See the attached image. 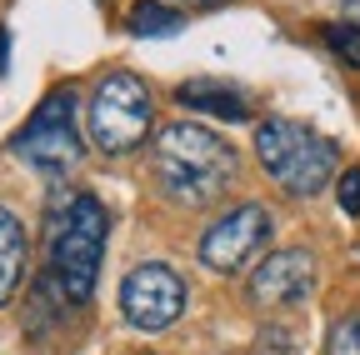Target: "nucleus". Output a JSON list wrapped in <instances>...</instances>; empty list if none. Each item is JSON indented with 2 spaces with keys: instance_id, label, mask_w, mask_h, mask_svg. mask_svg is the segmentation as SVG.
<instances>
[{
  "instance_id": "obj_11",
  "label": "nucleus",
  "mask_w": 360,
  "mask_h": 355,
  "mask_svg": "<svg viewBox=\"0 0 360 355\" xmlns=\"http://www.w3.org/2000/svg\"><path fill=\"white\" fill-rule=\"evenodd\" d=\"M125 30L135 40H160V35L186 30V15H180L175 6H165V0H135V6L125 11Z\"/></svg>"
},
{
  "instance_id": "obj_6",
  "label": "nucleus",
  "mask_w": 360,
  "mask_h": 355,
  "mask_svg": "<svg viewBox=\"0 0 360 355\" xmlns=\"http://www.w3.org/2000/svg\"><path fill=\"white\" fill-rule=\"evenodd\" d=\"M270 231H276L270 226V210L255 205V200H240V205H231L225 215L210 220V231L200 235V260L210 265V271L231 276V271H240L245 260H255L265 250Z\"/></svg>"
},
{
  "instance_id": "obj_7",
  "label": "nucleus",
  "mask_w": 360,
  "mask_h": 355,
  "mask_svg": "<svg viewBox=\"0 0 360 355\" xmlns=\"http://www.w3.org/2000/svg\"><path fill=\"white\" fill-rule=\"evenodd\" d=\"M120 310L135 330H170L186 310V280H180L170 265L160 260H146L135 265L120 285Z\"/></svg>"
},
{
  "instance_id": "obj_13",
  "label": "nucleus",
  "mask_w": 360,
  "mask_h": 355,
  "mask_svg": "<svg viewBox=\"0 0 360 355\" xmlns=\"http://www.w3.org/2000/svg\"><path fill=\"white\" fill-rule=\"evenodd\" d=\"M326 355H360V310H345V316L330 321Z\"/></svg>"
},
{
  "instance_id": "obj_12",
  "label": "nucleus",
  "mask_w": 360,
  "mask_h": 355,
  "mask_svg": "<svg viewBox=\"0 0 360 355\" xmlns=\"http://www.w3.org/2000/svg\"><path fill=\"white\" fill-rule=\"evenodd\" d=\"M321 40L330 46V56H340L350 70H360V25L355 20H335V25H321Z\"/></svg>"
},
{
  "instance_id": "obj_14",
  "label": "nucleus",
  "mask_w": 360,
  "mask_h": 355,
  "mask_svg": "<svg viewBox=\"0 0 360 355\" xmlns=\"http://www.w3.org/2000/svg\"><path fill=\"white\" fill-rule=\"evenodd\" d=\"M335 205L345 215H360V165H350L340 181H335Z\"/></svg>"
},
{
  "instance_id": "obj_16",
  "label": "nucleus",
  "mask_w": 360,
  "mask_h": 355,
  "mask_svg": "<svg viewBox=\"0 0 360 355\" xmlns=\"http://www.w3.org/2000/svg\"><path fill=\"white\" fill-rule=\"evenodd\" d=\"M165 6H195V11H210V6H225V0H165Z\"/></svg>"
},
{
  "instance_id": "obj_3",
  "label": "nucleus",
  "mask_w": 360,
  "mask_h": 355,
  "mask_svg": "<svg viewBox=\"0 0 360 355\" xmlns=\"http://www.w3.org/2000/svg\"><path fill=\"white\" fill-rule=\"evenodd\" d=\"M255 155H260V170L295 200L321 195L335 175V160H340L335 141L300 125V120H265L255 130Z\"/></svg>"
},
{
  "instance_id": "obj_4",
  "label": "nucleus",
  "mask_w": 360,
  "mask_h": 355,
  "mask_svg": "<svg viewBox=\"0 0 360 355\" xmlns=\"http://www.w3.org/2000/svg\"><path fill=\"white\" fill-rule=\"evenodd\" d=\"M85 125H90V141H96L105 155L135 150L155 125V101L146 91V80L130 75V70H110L105 80H96Z\"/></svg>"
},
{
  "instance_id": "obj_1",
  "label": "nucleus",
  "mask_w": 360,
  "mask_h": 355,
  "mask_svg": "<svg viewBox=\"0 0 360 355\" xmlns=\"http://www.w3.org/2000/svg\"><path fill=\"white\" fill-rule=\"evenodd\" d=\"M155 181L175 205H210L236 181V150L205 125L170 120L155 136Z\"/></svg>"
},
{
  "instance_id": "obj_10",
  "label": "nucleus",
  "mask_w": 360,
  "mask_h": 355,
  "mask_svg": "<svg viewBox=\"0 0 360 355\" xmlns=\"http://www.w3.org/2000/svg\"><path fill=\"white\" fill-rule=\"evenodd\" d=\"M25 280V226L0 205V305H11Z\"/></svg>"
},
{
  "instance_id": "obj_15",
  "label": "nucleus",
  "mask_w": 360,
  "mask_h": 355,
  "mask_svg": "<svg viewBox=\"0 0 360 355\" xmlns=\"http://www.w3.org/2000/svg\"><path fill=\"white\" fill-rule=\"evenodd\" d=\"M11 70V25H0V75Z\"/></svg>"
},
{
  "instance_id": "obj_5",
  "label": "nucleus",
  "mask_w": 360,
  "mask_h": 355,
  "mask_svg": "<svg viewBox=\"0 0 360 355\" xmlns=\"http://www.w3.org/2000/svg\"><path fill=\"white\" fill-rule=\"evenodd\" d=\"M11 155L35 165V170H51V175H65L80 165L85 155V141H80V125H75V96L70 91H51L30 120L11 136Z\"/></svg>"
},
{
  "instance_id": "obj_9",
  "label": "nucleus",
  "mask_w": 360,
  "mask_h": 355,
  "mask_svg": "<svg viewBox=\"0 0 360 355\" xmlns=\"http://www.w3.org/2000/svg\"><path fill=\"white\" fill-rule=\"evenodd\" d=\"M175 101L186 105V110H200V115H215L225 125H236V120H250V105L240 91H231L225 80H186V85H175Z\"/></svg>"
},
{
  "instance_id": "obj_8",
  "label": "nucleus",
  "mask_w": 360,
  "mask_h": 355,
  "mask_svg": "<svg viewBox=\"0 0 360 355\" xmlns=\"http://www.w3.org/2000/svg\"><path fill=\"white\" fill-rule=\"evenodd\" d=\"M310 290H315V255L310 250H276L250 276V300L255 305H295Z\"/></svg>"
},
{
  "instance_id": "obj_2",
  "label": "nucleus",
  "mask_w": 360,
  "mask_h": 355,
  "mask_svg": "<svg viewBox=\"0 0 360 355\" xmlns=\"http://www.w3.org/2000/svg\"><path fill=\"white\" fill-rule=\"evenodd\" d=\"M105 235L110 220L96 195H70L65 210H51V280L70 305H85L96 295Z\"/></svg>"
}]
</instances>
